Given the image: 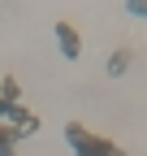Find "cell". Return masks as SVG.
Masks as SVG:
<instances>
[{
  "label": "cell",
  "instance_id": "obj_1",
  "mask_svg": "<svg viewBox=\"0 0 147 156\" xmlns=\"http://www.w3.org/2000/svg\"><path fill=\"white\" fill-rule=\"evenodd\" d=\"M65 134H69V143L78 147V156H125L117 143L100 139V134H87V126H78V122H69V126H65Z\"/></svg>",
  "mask_w": 147,
  "mask_h": 156
},
{
  "label": "cell",
  "instance_id": "obj_2",
  "mask_svg": "<svg viewBox=\"0 0 147 156\" xmlns=\"http://www.w3.org/2000/svg\"><path fill=\"white\" fill-rule=\"evenodd\" d=\"M56 44H61V52L69 56V61L82 56V39H78V30H74L69 22H56Z\"/></svg>",
  "mask_w": 147,
  "mask_h": 156
},
{
  "label": "cell",
  "instance_id": "obj_3",
  "mask_svg": "<svg viewBox=\"0 0 147 156\" xmlns=\"http://www.w3.org/2000/svg\"><path fill=\"white\" fill-rule=\"evenodd\" d=\"M17 126H9V122H0V156H13V143H17Z\"/></svg>",
  "mask_w": 147,
  "mask_h": 156
},
{
  "label": "cell",
  "instance_id": "obj_4",
  "mask_svg": "<svg viewBox=\"0 0 147 156\" xmlns=\"http://www.w3.org/2000/svg\"><path fill=\"white\" fill-rule=\"evenodd\" d=\"M125 65H130V48H121V52L113 56V61H108V74L117 78V74H125Z\"/></svg>",
  "mask_w": 147,
  "mask_h": 156
},
{
  "label": "cell",
  "instance_id": "obj_5",
  "mask_svg": "<svg viewBox=\"0 0 147 156\" xmlns=\"http://www.w3.org/2000/svg\"><path fill=\"white\" fill-rule=\"evenodd\" d=\"M130 13H138V17H147V5H130Z\"/></svg>",
  "mask_w": 147,
  "mask_h": 156
}]
</instances>
